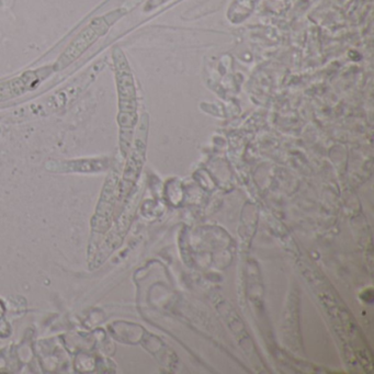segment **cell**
<instances>
[{
  "instance_id": "cell-2",
  "label": "cell",
  "mask_w": 374,
  "mask_h": 374,
  "mask_svg": "<svg viewBox=\"0 0 374 374\" xmlns=\"http://www.w3.org/2000/svg\"><path fill=\"white\" fill-rule=\"evenodd\" d=\"M103 62L100 61L92 65L87 71L68 82L63 88L56 90L53 94L44 97L41 100L34 101L26 105L27 111L31 114L48 115L66 107L74 100H76L82 92L95 81V79L102 71Z\"/></svg>"
},
{
  "instance_id": "cell-4",
  "label": "cell",
  "mask_w": 374,
  "mask_h": 374,
  "mask_svg": "<svg viewBox=\"0 0 374 374\" xmlns=\"http://www.w3.org/2000/svg\"><path fill=\"white\" fill-rule=\"evenodd\" d=\"M149 114L143 113L140 125L137 127L136 136L133 146H131V154L124 168L122 182H119V196L125 197L131 191L136 180L140 177L143 165L145 161L147 132H149Z\"/></svg>"
},
{
  "instance_id": "cell-1",
  "label": "cell",
  "mask_w": 374,
  "mask_h": 374,
  "mask_svg": "<svg viewBox=\"0 0 374 374\" xmlns=\"http://www.w3.org/2000/svg\"><path fill=\"white\" fill-rule=\"evenodd\" d=\"M115 85L118 91V118L120 150L123 157L130 153L133 133L137 124V92L135 79L127 58L120 48L112 50Z\"/></svg>"
},
{
  "instance_id": "cell-6",
  "label": "cell",
  "mask_w": 374,
  "mask_h": 374,
  "mask_svg": "<svg viewBox=\"0 0 374 374\" xmlns=\"http://www.w3.org/2000/svg\"><path fill=\"white\" fill-rule=\"evenodd\" d=\"M119 188V170L113 169L110 173L101 192L96 214L92 219V228L94 232L103 233L109 228L111 215L113 213V207L117 200V190Z\"/></svg>"
},
{
  "instance_id": "cell-7",
  "label": "cell",
  "mask_w": 374,
  "mask_h": 374,
  "mask_svg": "<svg viewBox=\"0 0 374 374\" xmlns=\"http://www.w3.org/2000/svg\"><path fill=\"white\" fill-rule=\"evenodd\" d=\"M110 166L109 158H81L73 160H50L46 163V170L57 174H95L102 173Z\"/></svg>"
},
{
  "instance_id": "cell-3",
  "label": "cell",
  "mask_w": 374,
  "mask_h": 374,
  "mask_svg": "<svg viewBox=\"0 0 374 374\" xmlns=\"http://www.w3.org/2000/svg\"><path fill=\"white\" fill-rule=\"evenodd\" d=\"M121 16L122 10H119L92 20L59 55L54 64L55 73L62 72L75 63L82 54L88 50L91 45L96 43L97 40L107 33L109 26Z\"/></svg>"
},
{
  "instance_id": "cell-5",
  "label": "cell",
  "mask_w": 374,
  "mask_h": 374,
  "mask_svg": "<svg viewBox=\"0 0 374 374\" xmlns=\"http://www.w3.org/2000/svg\"><path fill=\"white\" fill-rule=\"evenodd\" d=\"M53 73H55L54 65H46L23 72L19 76L1 81L0 82V103L17 99L27 92L36 90Z\"/></svg>"
},
{
  "instance_id": "cell-8",
  "label": "cell",
  "mask_w": 374,
  "mask_h": 374,
  "mask_svg": "<svg viewBox=\"0 0 374 374\" xmlns=\"http://www.w3.org/2000/svg\"><path fill=\"white\" fill-rule=\"evenodd\" d=\"M168 1H170V0H149L147 3L145 4L144 11L154 10V9L163 6V4H165L166 2H168Z\"/></svg>"
}]
</instances>
